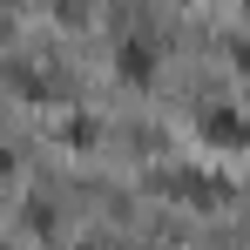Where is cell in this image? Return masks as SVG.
Listing matches in <instances>:
<instances>
[{"label":"cell","mask_w":250,"mask_h":250,"mask_svg":"<svg viewBox=\"0 0 250 250\" xmlns=\"http://www.w3.org/2000/svg\"><path fill=\"white\" fill-rule=\"evenodd\" d=\"M189 128H196V142H203V149H216V156L250 149V115L237 108V102H196Z\"/></svg>","instance_id":"obj_1"},{"label":"cell","mask_w":250,"mask_h":250,"mask_svg":"<svg viewBox=\"0 0 250 250\" xmlns=\"http://www.w3.org/2000/svg\"><path fill=\"white\" fill-rule=\"evenodd\" d=\"M156 61H163V47H156V34H142V27H128L122 41H115V75H122L128 88L156 82Z\"/></svg>","instance_id":"obj_2"},{"label":"cell","mask_w":250,"mask_h":250,"mask_svg":"<svg viewBox=\"0 0 250 250\" xmlns=\"http://www.w3.org/2000/svg\"><path fill=\"white\" fill-rule=\"evenodd\" d=\"M169 189H176V196H189V203H223V196H230V183H223V176H196V169H176V176H169Z\"/></svg>","instance_id":"obj_3"},{"label":"cell","mask_w":250,"mask_h":250,"mask_svg":"<svg viewBox=\"0 0 250 250\" xmlns=\"http://www.w3.org/2000/svg\"><path fill=\"white\" fill-rule=\"evenodd\" d=\"M21 216H27V230H34V237H54V230H61V203H54V196H27Z\"/></svg>","instance_id":"obj_4"},{"label":"cell","mask_w":250,"mask_h":250,"mask_svg":"<svg viewBox=\"0 0 250 250\" xmlns=\"http://www.w3.org/2000/svg\"><path fill=\"white\" fill-rule=\"evenodd\" d=\"M230 54H237V68L250 75V34H237V41H230Z\"/></svg>","instance_id":"obj_5"},{"label":"cell","mask_w":250,"mask_h":250,"mask_svg":"<svg viewBox=\"0 0 250 250\" xmlns=\"http://www.w3.org/2000/svg\"><path fill=\"white\" fill-rule=\"evenodd\" d=\"M7 34H14V14H7V7H0V41H7Z\"/></svg>","instance_id":"obj_6"},{"label":"cell","mask_w":250,"mask_h":250,"mask_svg":"<svg viewBox=\"0 0 250 250\" xmlns=\"http://www.w3.org/2000/svg\"><path fill=\"white\" fill-rule=\"evenodd\" d=\"M7 169H14V149H7V142H0V176H7Z\"/></svg>","instance_id":"obj_7"},{"label":"cell","mask_w":250,"mask_h":250,"mask_svg":"<svg viewBox=\"0 0 250 250\" xmlns=\"http://www.w3.org/2000/svg\"><path fill=\"white\" fill-rule=\"evenodd\" d=\"M0 250H7V244H0Z\"/></svg>","instance_id":"obj_8"}]
</instances>
